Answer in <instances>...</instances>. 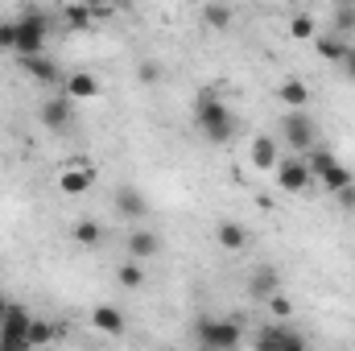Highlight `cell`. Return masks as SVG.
<instances>
[{"label":"cell","instance_id":"cell-1","mask_svg":"<svg viewBox=\"0 0 355 351\" xmlns=\"http://www.w3.org/2000/svg\"><path fill=\"white\" fill-rule=\"evenodd\" d=\"M194 124H198V132H202L211 145H227V141H236V132H240V120L232 116V108H227L215 91H202V95L194 99Z\"/></svg>","mask_w":355,"mask_h":351},{"label":"cell","instance_id":"cell-2","mask_svg":"<svg viewBox=\"0 0 355 351\" xmlns=\"http://www.w3.org/2000/svg\"><path fill=\"white\" fill-rule=\"evenodd\" d=\"M12 33H17L12 54H17V58H37V54H46L50 17H46L42 8H21V17H12Z\"/></svg>","mask_w":355,"mask_h":351},{"label":"cell","instance_id":"cell-3","mask_svg":"<svg viewBox=\"0 0 355 351\" xmlns=\"http://www.w3.org/2000/svg\"><path fill=\"white\" fill-rule=\"evenodd\" d=\"M194 331H198V343L207 351H236L244 343V327L232 318H202Z\"/></svg>","mask_w":355,"mask_h":351},{"label":"cell","instance_id":"cell-4","mask_svg":"<svg viewBox=\"0 0 355 351\" xmlns=\"http://www.w3.org/2000/svg\"><path fill=\"white\" fill-rule=\"evenodd\" d=\"M281 132H285V141H289V149H297L302 157L314 149V141H318V120L310 116V112H289L285 120H281Z\"/></svg>","mask_w":355,"mask_h":351},{"label":"cell","instance_id":"cell-5","mask_svg":"<svg viewBox=\"0 0 355 351\" xmlns=\"http://www.w3.org/2000/svg\"><path fill=\"white\" fill-rule=\"evenodd\" d=\"M272 174H277V186H281L285 194H302V190H310V182H314L302 157H281Z\"/></svg>","mask_w":355,"mask_h":351},{"label":"cell","instance_id":"cell-6","mask_svg":"<svg viewBox=\"0 0 355 351\" xmlns=\"http://www.w3.org/2000/svg\"><path fill=\"white\" fill-rule=\"evenodd\" d=\"M37 120L46 124V132H62V128L75 120V103H71L67 95H50V99H42Z\"/></svg>","mask_w":355,"mask_h":351},{"label":"cell","instance_id":"cell-7","mask_svg":"<svg viewBox=\"0 0 355 351\" xmlns=\"http://www.w3.org/2000/svg\"><path fill=\"white\" fill-rule=\"evenodd\" d=\"M112 203H116V211H120L124 219H145V215H149V198H145L137 186H116Z\"/></svg>","mask_w":355,"mask_h":351},{"label":"cell","instance_id":"cell-8","mask_svg":"<svg viewBox=\"0 0 355 351\" xmlns=\"http://www.w3.org/2000/svg\"><path fill=\"white\" fill-rule=\"evenodd\" d=\"M277 289H281V273H277V264H257V268H252V277H248V298L268 302Z\"/></svg>","mask_w":355,"mask_h":351},{"label":"cell","instance_id":"cell-9","mask_svg":"<svg viewBox=\"0 0 355 351\" xmlns=\"http://www.w3.org/2000/svg\"><path fill=\"white\" fill-rule=\"evenodd\" d=\"M29 327H33V314H29L25 306H17V302L0 314V335H4V339H25Z\"/></svg>","mask_w":355,"mask_h":351},{"label":"cell","instance_id":"cell-10","mask_svg":"<svg viewBox=\"0 0 355 351\" xmlns=\"http://www.w3.org/2000/svg\"><path fill=\"white\" fill-rule=\"evenodd\" d=\"M248 157H252V166H257V170H277V162H281V157H277V137H272V132H257V137H252V149H248Z\"/></svg>","mask_w":355,"mask_h":351},{"label":"cell","instance_id":"cell-11","mask_svg":"<svg viewBox=\"0 0 355 351\" xmlns=\"http://www.w3.org/2000/svg\"><path fill=\"white\" fill-rule=\"evenodd\" d=\"M277 99H281L289 112H306L310 99H314V91H310V83H302V79H285V83L277 87Z\"/></svg>","mask_w":355,"mask_h":351},{"label":"cell","instance_id":"cell-12","mask_svg":"<svg viewBox=\"0 0 355 351\" xmlns=\"http://www.w3.org/2000/svg\"><path fill=\"white\" fill-rule=\"evenodd\" d=\"M21 67H25V75H29V79H37V83H58V79H62V71L54 67V58H50V54L21 58Z\"/></svg>","mask_w":355,"mask_h":351},{"label":"cell","instance_id":"cell-13","mask_svg":"<svg viewBox=\"0 0 355 351\" xmlns=\"http://www.w3.org/2000/svg\"><path fill=\"white\" fill-rule=\"evenodd\" d=\"M157 248H162L157 232H132V236H128V257L137 264H145L149 257H157Z\"/></svg>","mask_w":355,"mask_h":351},{"label":"cell","instance_id":"cell-14","mask_svg":"<svg viewBox=\"0 0 355 351\" xmlns=\"http://www.w3.org/2000/svg\"><path fill=\"white\" fill-rule=\"evenodd\" d=\"M91 327L103 331V335H124V314L116 306H95L91 310Z\"/></svg>","mask_w":355,"mask_h":351},{"label":"cell","instance_id":"cell-15","mask_svg":"<svg viewBox=\"0 0 355 351\" xmlns=\"http://www.w3.org/2000/svg\"><path fill=\"white\" fill-rule=\"evenodd\" d=\"M314 42H318V54H322L327 62H339V67H343V62H347V54H352V46H347L343 37H335V33H318Z\"/></svg>","mask_w":355,"mask_h":351},{"label":"cell","instance_id":"cell-16","mask_svg":"<svg viewBox=\"0 0 355 351\" xmlns=\"http://www.w3.org/2000/svg\"><path fill=\"white\" fill-rule=\"evenodd\" d=\"M215 240H219L227 252H244V248H248V232H244L240 223H232V219L215 228Z\"/></svg>","mask_w":355,"mask_h":351},{"label":"cell","instance_id":"cell-17","mask_svg":"<svg viewBox=\"0 0 355 351\" xmlns=\"http://www.w3.org/2000/svg\"><path fill=\"white\" fill-rule=\"evenodd\" d=\"M302 162H306V170H310V178H318V182H322V178L331 174L335 166H339V157H335L331 149H310V153H306Z\"/></svg>","mask_w":355,"mask_h":351},{"label":"cell","instance_id":"cell-18","mask_svg":"<svg viewBox=\"0 0 355 351\" xmlns=\"http://www.w3.org/2000/svg\"><path fill=\"white\" fill-rule=\"evenodd\" d=\"M87 186H91V170H62L58 174V190L62 194H71V198H79V194H87Z\"/></svg>","mask_w":355,"mask_h":351},{"label":"cell","instance_id":"cell-19","mask_svg":"<svg viewBox=\"0 0 355 351\" xmlns=\"http://www.w3.org/2000/svg\"><path fill=\"white\" fill-rule=\"evenodd\" d=\"M285 335H289V327H285V323H268V327H261V331H257V343H252V351H281Z\"/></svg>","mask_w":355,"mask_h":351},{"label":"cell","instance_id":"cell-20","mask_svg":"<svg viewBox=\"0 0 355 351\" xmlns=\"http://www.w3.org/2000/svg\"><path fill=\"white\" fill-rule=\"evenodd\" d=\"M95 95H99L95 75H87V71H75V75L67 79V99H95Z\"/></svg>","mask_w":355,"mask_h":351},{"label":"cell","instance_id":"cell-21","mask_svg":"<svg viewBox=\"0 0 355 351\" xmlns=\"http://www.w3.org/2000/svg\"><path fill=\"white\" fill-rule=\"evenodd\" d=\"M54 335H58V327H54V323H46V318H33V327H29L25 343H29V348H46Z\"/></svg>","mask_w":355,"mask_h":351},{"label":"cell","instance_id":"cell-22","mask_svg":"<svg viewBox=\"0 0 355 351\" xmlns=\"http://www.w3.org/2000/svg\"><path fill=\"white\" fill-rule=\"evenodd\" d=\"M116 281H120L124 289H141V285H145V264H137V261L120 264V268H116Z\"/></svg>","mask_w":355,"mask_h":351},{"label":"cell","instance_id":"cell-23","mask_svg":"<svg viewBox=\"0 0 355 351\" xmlns=\"http://www.w3.org/2000/svg\"><path fill=\"white\" fill-rule=\"evenodd\" d=\"M71 236H75V240H79V244H99V240H103V228H99V223H95V219H79V223H75V228H71Z\"/></svg>","mask_w":355,"mask_h":351},{"label":"cell","instance_id":"cell-24","mask_svg":"<svg viewBox=\"0 0 355 351\" xmlns=\"http://www.w3.org/2000/svg\"><path fill=\"white\" fill-rule=\"evenodd\" d=\"M62 17H67V25H71L75 33L91 29V8H87V4H67V8H62Z\"/></svg>","mask_w":355,"mask_h":351},{"label":"cell","instance_id":"cell-25","mask_svg":"<svg viewBox=\"0 0 355 351\" xmlns=\"http://www.w3.org/2000/svg\"><path fill=\"white\" fill-rule=\"evenodd\" d=\"M202 21L215 25V29H227V25H232V8H227V4H207V8H202Z\"/></svg>","mask_w":355,"mask_h":351},{"label":"cell","instance_id":"cell-26","mask_svg":"<svg viewBox=\"0 0 355 351\" xmlns=\"http://www.w3.org/2000/svg\"><path fill=\"white\" fill-rule=\"evenodd\" d=\"M355 178H352V170H347V166H343V162H339V166H335V170H331V174L322 178V186H327V190H331V194H339V190H343V186H352Z\"/></svg>","mask_w":355,"mask_h":351},{"label":"cell","instance_id":"cell-27","mask_svg":"<svg viewBox=\"0 0 355 351\" xmlns=\"http://www.w3.org/2000/svg\"><path fill=\"white\" fill-rule=\"evenodd\" d=\"M331 21H335V37L352 33V29H355V8H352V4H347V8H335V12H331Z\"/></svg>","mask_w":355,"mask_h":351},{"label":"cell","instance_id":"cell-28","mask_svg":"<svg viewBox=\"0 0 355 351\" xmlns=\"http://www.w3.org/2000/svg\"><path fill=\"white\" fill-rule=\"evenodd\" d=\"M268 314H272L277 323H285V318L293 314V302H289L285 293H272V298H268Z\"/></svg>","mask_w":355,"mask_h":351},{"label":"cell","instance_id":"cell-29","mask_svg":"<svg viewBox=\"0 0 355 351\" xmlns=\"http://www.w3.org/2000/svg\"><path fill=\"white\" fill-rule=\"evenodd\" d=\"M289 33H293V37H302V42H306V37H318L310 17H293V21H289Z\"/></svg>","mask_w":355,"mask_h":351},{"label":"cell","instance_id":"cell-30","mask_svg":"<svg viewBox=\"0 0 355 351\" xmlns=\"http://www.w3.org/2000/svg\"><path fill=\"white\" fill-rule=\"evenodd\" d=\"M137 79H141V83H145V87H153V83H157V79H162V67H157V62H153V58H149V62H141V67H137Z\"/></svg>","mask_w":355,"mask_h":351},{"label":"cell","instance_id":"cell-31","mask_svg":"<svg viewBox=\"0 0 355 351\" xmlns=\"http://www.w3.org/2000/svg\"><path fill=\"white\" fill-rule=\"evenodd\" d=\"M17 46V33H12V21H0V50H12Z\"/></svg>","mask_w":355,"mask_h":351},{"label":"cell","instance_id":"cell-32","mask_svg":"<svg viewBox=\"0 0 355 351\" xmlns=\"http://www.w3.org/2000/svg\"><path fill=\"white\" fill-rule=\"evenodd\" d=\"M281 351H310V343H306L297 331H289V335H285V343H281Z\"/></svg>","mask_w":355,"mask_h":351},{"label":"cell","instance_id":"cell-33","mask_svg":"<svg viewBox=\"0 0 355 351\" xmlns=\"http://www.w3.org/2000/svg\"><path fill=\"white\" fill-rule=\"evenodd\" d=\"M335 198H339V207H352V211H355V182H352V186H343Z\"/></svg>","mask_w":355,"mask_h":351},{"label":"cell","instance_id":"cell-34","mask_svg":"<svg viewBox=\"0 0 355 351\" xmlns=\"http://www.w3.org/2000/svg\"><path fill=\"white\" fill-rule=\"evenodd\" d=\"M0 351H29V343H25V339H4V335H0Z\"/></svg>","mask_w":355,"mask_h":351},{"label":"cell","instance_id":"cell-35","mask_svg":"<svg viewBox=\"0 0 355 351\" xmlns=\"http://www.w3.org/2000/svg\"><path fill=\"white\" fill-rule=\"evenodd\" d=\"M4 310H8V302H4V293H0V314H4Z\"/></svg>","mask_w":355,"mask_h":351}]
</instances>
